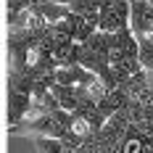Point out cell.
Segmentation results:
<instances>
[{
  "mask_svg": "<svg viewBox=\"0 0 153 153\" xmlns=\"http://www.w3.org/2000/svg\"><path fill=\"white\" fill-rule=\"evenodd\" d=\"M127 21H122V16L116 13V8L114 5H103L100 8V19H98V29L103 32H116L119 27H124Z\"/></svg>",
  "mask_w": 153,
  "mask_h": 153,
  "instance_id": "7a4b0ae2",
  "label": "cell"
},
{
  "mask_svg": "<svg viewBox=\"0 0 153 153\" xmlns=\"http://www.w3.org/2000/svg\"><path fill=\"white\" fill-rule=\"evenodd\" d=\"M140 42V63L143 69H153V37L145 34V37H137Z\"/></svg>",
  "mask_w": 153,
  "mask_h": 153,
  "instance_id": "277c9868",
  "label": "cell"
},
{
  "mask_svg": "<svg viewBox=\"0 0 153 153\" xmlns=\"http://www.w3.org/2000/svg\"><path fill=\"white\" fill-rule=\"evenodd\" d=\"M61 143H63V151H79L82 145V135H76L74 129H66L61 135Z\"/></svg>",
  "mask_w": 153,
  "mask_h": 153,
  "instance_id": "5b68a950",
  "label": "cell"
},
{
  "mask_svg": "<svg viewBox=\"0 0 153 153\" xmlns=\"http://www.w3.org/2000/svg\"><path fill=\"white\" fill-rule=\"evenodd\" d=\"M122 66H124V71H127V74H135V71L143 69V63H140L137 56H127V58L122 61Z\"/></svg>",
  "mask_w": 153,
  "mask_h": 153,
  "instance_id": "ba28073f",
  "label": "cell"
},
{
  "mask_svg": "<svg viewBox=\"0 0 153 153\" xmlns=\"http://www.w3.org/2000/svg\"><path fill=\"white\" fill-rule=\"evenodd\" d=\"M95 32H98V24H95V21H87V19H82L79 32H76V42H87Z\"/></svg>",
  "mask_w": 153,
  "mask_h": 153,
  "instance_id": "8992f818",
  "label": "cell"
},
{
  "mask_svg": "<svg viewBox=\"0 0 153 153\" xmlns=\"http://www.w3.org/2000/svg\"><path fill=\"white\" fill-rule=\"evenodd\" d=\"M32 106H34V98L29 92H19V90H8V106H5V119H8V127L24 122L29 116Z\"/></svg>",
  "mask_w": 153,
  "mask_h": 153,
  "instance_id": "6da1fadb",
  "label": "cell"
},
{
  "mask_svg": "<svg viewBox=\"0 0 153 153\" xmlns=\"http://www.w3.org/2000/svg\"><path fill=\"white\" fill-rule=\"evenodd\" d=\"M56 82H58V85H74L71 69H69V66H58V69H56Z\"/></svg>",
  "mask_w": 153,
  "mask_h": 153,
  "instance_id": "52a82bcc",
  "label": "cell"
},
{
  "mask_svg": "<svg viewBox=\"0 0 153 153\" xmlns=\"http://www.w3.org/2000/svg\"><path fill=\"white\" fill-rule=\"evenodd\" d=\"M34 151H40V153H63V143L56 135H34Z\"/></svg>",
  "mask_w": 153,
  "mask_h": 153,
  "instance_id": "3957f363",
  "label": "cell"
}]
</instances>
